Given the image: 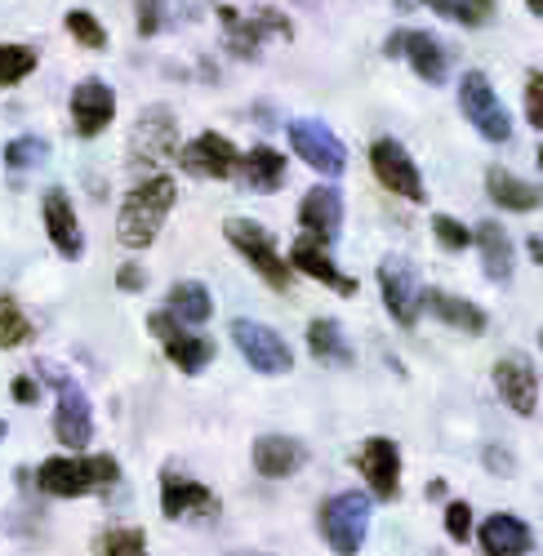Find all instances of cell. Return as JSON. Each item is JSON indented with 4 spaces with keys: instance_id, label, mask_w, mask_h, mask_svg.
<instances>
[{
    "instance_id": "obj_20",
    "label": "cell",
    "mask_w": 543,
    "mask_h": 556,
    "mask_svg": "<svg viewBox=\"0 0 543 556\" xmlns=\"http://www.w3.org/2000/svg\"><path fill=\"white\" fill-rule=\"evenodd\" d=\"M129 148H134V152H129L134 161H148V165L178 156V134H174V116H169L165 108H152V112H148L139 125H134Z\"/></svg>"
},
{
    "instance_id": "obj_25",
    "label": "cell",
    "mask_w": 543,
    "mask_h": 556,
    "mask_svg": "<svg viewBox=\"0 0 543 556\" xmlns=\"http://www.w3.org/2000/svg\"><path fill=\"white\" fill-rule=\"evenodd\" d=\"M481 552L485 556H526L530 547H534V539H530V526L526 521H517V517H508V513H500V517H490L485 526H481Z\"/></svg>"
},
{
    "instance_id": "obj_47",
    "label": "cell",
    "mask_w": 543,
    "mask_h": 556,
    "mask_svg": "<svg viewBox=\"0 0 543 556\" xmlns=\"http://www.w3.org/2000/svg\"><path fill=\"white\" fill-rule=\"evenodd\" d=\"M539 174H543V148H539Z\"/></svg>"
},
{
    "instance_id": "obj_7",
    "label": "cell",
    "mask_w": 543,
    "mask_h": 556,
    "mask_svg": "<svg viewBox=\"0 0 543 556\" xmlns=\"http://www.w3.org/2000/svg\"><path fill=\"white\" fill-rule=\"evenodd\" d=\"M286 134H290V148H294V156L303 165H312L316 174H326V178H339L343 174L348 152H343L339 134L326 121H290Z\"/></svg>"
},
{
    "instance_id": "obj_16",
    "label": "cell",
    "mask_w": 543,
    "mask_h": 556,
    "mask_svg": "<svg viewBox=\"0 0 543 556\" xmlns=\"http://www.w3.org/2000/svg\"><path fill=\"white\" fill-rule=\"evenodd\" d=\"M161 513L169 521H184V517H218V494L192 477H174L165 472L161 481Z\"/></svg>"
},
{
    "instance_id": "obj_12",
    "label": "cell",
    "mask_w": 543,
    "mask_h": 556,
    "mask_svg": "<svg viewBox=\"0 0 543 556\" xmlns=\"http://www.w3.org/2000/svg\"><path fill=\"white\" fill-rule=\"evenodd\" d=\"M370 165H375V178L383 182L388 192L405 197V201H424V178H419V165L411 161V152H405L396 138H379V143L370 148Z\"/></svg>"
},
{
    "instance_id": "obj_24",
    "label": "cell",
    "mask_w": 543,
    "mask_h": 556,
    "mask_svg": "<svg viewBox=\"0 0 543 556\" xmlns=\"http://www.w3.org/2000/svg\"><path fill=\"white\" fill-rule=\"evenodd\" d=\"M485 192H490L494 205L513 210V214H526V210H539L543 205V192L534 188V182H526V178H517V174H508L500 165L485 169Z\"/></svg>"
},
{
    "instance_id": "obj_27",
    "label": "cell",
    "mask_w": 543,
    "mask_h": 556,
    "mask_svg": "<svg viewBox=\"0 0 543 556\" xmlns=\"http://www.w3.org/2000/svg\"><path fill=\"white\" fill-rule=\"evenodd\" d=\"M472 241L481 250V263H485V276L490 281H513V241H508V231L500 223H481L472 231Z\"/></svg>"
},
{
    "instance_id": "obj_18",
    "label": "cell",
    "mask_w": 543,
    "mask_h": 556,
    "mask_svg": "<svg viewBox=\"0 0 543 556\" xmlns=\"http://www.w3.org/2000/svg\"><path fill=\"white\" fill-rule=\"evenodd\" d=\"M299 223L307 231V241L316 245H330L339 241V227H343V197L334 188H312L303 201H299Z\"/></svg>"
},
{
    "instance_id": "obj_14",
    "label": "cell",
    "mask_w": 543,
    "mask_h": 556,
    "mask_svg": "<svg viewBox=\"0 0 543 556\" xmlns=\"http://www.w3.org/2000/svg\"><path fill=\"white\" fill-rule=\"evenodd\" d=\"M388 59H411V67L419 72V80L428 85H441L445 80V50H441V40L428 36V31H392L388 36Z\"/></svg>"
},
{
    "instance_id": "obj_35",
    "label": "cell",
    "mask_w": 543,
    "mask_h": 556,
    "mask_svg": "<svg viewBox=\"0 0 543 556\" xmlns=\"http://www.w3.org/2000/svg\"><path fill=\"white\" fill-rule=\"evenodd\" d=\"M63 27L85 45V50H103L108 45V31H103V23L94 18V14H85V10H72L67 18H63Z\"/></svg>"
},
{
    "instance_id": "obj_31",
    "label": "cell",
    "mask_w": 543,
    "mask_h": 556,
    "mask_svg": "<svg viewBox=\"0 0 543 556\" xmlns=\"http://www.w3.org/2000/svg\"><path fill=\"white\" fill-rule=\"evenodd\" d=\"M36 72V50L31 45H0V89L18 85Z\"/></svg>"
},
{
    "instance_id": "obj_15",
    "label": "cell",
    "mask_w": 543,
    "mask_h": 556,
    "mask_svg": "<svg viewBox=\"0 0 543 556\" xmlns=\"http://www.w3.org/2000/svg\"><path fill=\"white\" fill-rule=\"evenodd\" d=\"M361 477H366V485H370V494L375 498H396V490H401V450H396V441H388V437H370L366 445H361Z\"/></svg>"
},
{
    "instance_id": "obj_33",
    "label": "cell",
    "mask_w": 543,
    "mask_h": 556,
    "mask_svg": "<svg viewBox=\"0 0 543 556\" xmlns=\"http://www.w3.org/2000/svg\"><path fill=\"white\" fill-rule=\"evenodd\" d=\"M99 552L103 556H148V539H143V530H134V526H116V530L99 534Z\"/></svg>"
},
{
    "instance_id": "obj_5",
    "label": "cell",
    "mask_w": 543,
    "mask_h": 556,
    "mask_svg": "<svg viewBox=\"0 0 543 556\" xmlns=\"http://www.w3.org/2000/svg\"><path fill=\"white\" fill-rule=\"evenodd\" d=\"M40 375L50 379L54 392H59V409H54V437H59V445H67V450L80 454L89 441H94V409H89V396L63 375V369H54V365H45Z\"/></svg>"
},
{
    "instance_id": "obj_49",
    "label": "cell",
    "mask_w": 543,
    "mask_h": 556,
    "mask_svg": "<svg viewBox=\"0 0 543 556\" xmlns=\"http://www.w3.org/2000/svg\"><path fill=\"white\" fill-rule=\"evenodd\" d=\"M539 348H543V334H539Z\"/></svg>"
},
{
    "instance_id": "obj_34",
    "label": "cell",
    "mask_w": 543,
    "mask_h": 556,
    "mask_svg": "<svg viewBox=\"0 0 543 556\" xmlns=\"http://www.w3.org/2000/svg\"><path fill=\"white\" fill-rule=\"evenodd\" d=\"M45 161H50V143H45V138H14V143L5 148L10 169H36Z\"/></svg>"
},
{
    "instance_id": "obj_30",
    "label": "cell",
    "mask_w": 543,
    "mask_h": 556,
    "mask_svg": "<svg viewBox=\"0 0 543 556\" xmlns=\"http://www.w3.org/2000/svg\"><path fill=\"white\" fill-rule=\"evenodd\" d=\"M307 348H312L316 361L352 365V348L343 339V326H339V320H330V316H321V320H312V326H307Z\"/></svg>"
},
{
    "instance_id": "obj_37",
    "label": "cell",
    "mask_w": 543,
    "mask_h": 556,
    "mask_svg": "<svg viewBox=\"0 0 543 556\" xmlns=\"http://www.w3.org/2000/svg\"><path fill=\"white\" fill-rule=\"evenodd\" d=\"M494 18V0H455V23L464 27H481Z\"/></svg>"
},
{
    "instance_id": "obj_39",
    "label": "cell",
    "mask_w": 543,
    "mask_h": 556,
    "mask_svg": "<svg viewBox=\"0 0 543 556\" xmlns=\"http://www.w3.org/2000/svg\"><path fill=\"white\" fill-rule=\"evenodd\" d=\"M526 116L534 129H543V72H530L526 80Z\"/></svg>"
},
{
    "instance_id": "obj_2",
    "label": "cell",
    "mask_w": 543,
    "mask_h": 556,
    "mask_svg": "<svg viewBox=\"0 0 543 556\" xmlns=\"http://www.w3.org/2000/svg\"><path fill=\"white\" fill-rule=\"evenodd\" d=\"M121 463L112 454H72V458H45L36 468V490L54 498H80L116 485Z\"/></svg>"
},
{
    "instance_id": "obj_40",
    "label": "cell",
    "mask_w": 543,
    "mask_h": 556,
    "mask_svg": "<svg viewBox=\"0 0 543 556\" xmlns=\"http://www.w3.org/2000/svg\"><path fill=\"white\" fill-rule=\"evenodd\" d=\"M134 10H139V36H156L161 31V0H134Z\"/></svg>"
},
{
    "instance_id": "obj_13",
    "label": "cell",
    "mask_w": 543,
    "mask_h": 556,
    "mask_svg": "<svg viewBox=\"0 0 543 556\" xmlns=\"http://www.w3.org/2000/svg\"><path fill=\"white\" fill-rule=\"evenodd\" d=\"M218 18H223V27H228V45H232V54H241V59L258 54V40H263L267 31H277V36H294V23H290L286 14H277V10H258L254 18H241L237 10L218 5Z\"/></svg>"
},
{
    "instance_id": "obj_44",
    "label": "cell",
    "mask_w": 543,
    "mask_h": 556,
    "mask_svg": "<svg viewBox=\"0 0 543 556\" xmlns=\"http://www.w3.org/2000/svg\"><path fill=\"white\" fill-rule=\"evenodd\" d=\"M419 5H428V10L441 14V18H455V0H419Z\"/></svg>"
},
{
    "instance_id": "obj_45",
    "label": "cell",
    "mask_w": 543,
    "mask_h": 556,
    "mask_svg": "<svg viewBox=\"0 0 543 556\" xmlns=\"http://www.w3.org/2000/svg\"><path fill=\"white\" fill-rule=\"evenodd\" d=\"M526 250H530V258H534V263H543V237H530V241H526Z\"/></svg>"
},
{
    "instance_id": "obj_9",
    "label": "cell",
    "mask_w": 543,
    "mask_h": 556,
    "mask_svg": "<svg viewBox=\"0 0 543 556\" xmlns=\"http://www.w3.org/2000/svg\"><path fill=\"white\" fill-rule=\"evenodd\" d=\"M178 165H184L188 174H201V178H237L241 165H245V156L237 152L232 138L205 129V134L192 138V143L178 148Z\"/></svg>"
},
{
    "instance_id": "obj_32",
    "label": "cell",
    "mask_w": 543,
    "mask_h": 556,
    "mask_svg": "<svg viewBox=\"0 0 543 556\" xmlns=\"http://www.w3.org/2000/svg\"><path fill=\"white\" fill-rule=\"evenodd\" d=\"M27 339H31V320H27V312H23L14 299L0 294V348H23Z\"/></svg>"
},
{
    "instance_id": "obj_21",
    "label": "cell",
    "mask_w": 543,
    "mask_h": 556,
    "mask_svg": "<svg viewBox=\"0 0 543 556\" xmlns=\"http://www.w3.org/2000/svg\"><path fill=\"white\" fill-rule=\"evenodd\" d=\"M40 214H45V231H50L54 250H59L63 258H80V254H85V231H80V223H76V210H72L67 192L50 188V192H45V201H40Z\"/></svg>"
},
{
    "instance_id": "obj_8",
    "label": "cell",
    "mask_w": 543,
    "mask_h": 556,
    "mask_svg": "<svg viewBox=\"0 0 543 556\" xmlns=\"http://www.w3.org/2000/svg\"><path fill=\"white\" fill-rule=\"evenodd\" d=\"M232 339L241 348V356L258 369V375H290L294 369V352L290 343L272 330V326H258V320H232Z\"/></svg>"
},
{
    "instance_id": "obj_41",
    "label": "cell",
    "mask_w": 543,
    "mask_h": 556,
    "mask_svg": "<svg viewBox=\"0 0 543 556\" xmlns=\"http://www.w3.org/2000/svg\"><path fill=\"white\" fill-rule=\"evenodd\" d=\"M116 286H121L125 294H139V290L148 286V271H143L139 263H125V267L116 271Z\"/></svg>"
},
{
    "instance_id": "obj_29",
    "label": "cell",
    "mask_w": 543,
    "mask_h": 556,
    "mask_svg": "<svg viewBox=\"0 0 543 556\" xmlns=\"http://www.w3.org/2000/svg\"><path fill=\"white\" fill-rule=\"evenodd\" d=\"M241 174H245V182H250L254 192H277L281 178H286V156H281L277 148H263V143H258V148H250Z\"/></svg>"
},
{
    "instance_id": "obj_26",
    "label": "cell",
    "mask_w": 543,
    "mask_h": 556,
    "mask_svg": "<svg viewBox=\"0 0 543 556\" xmlns=\"http://www.w3.org/2000/svg\"><path fill=\"white\" fill-rule=\"evenodd\" d=\"M424 307L441 320V326L450 330H464V334H485V312L468 299H455L445 290H424Z\"/></svg>"
},
{
    "instance_id": "obj_1",
    "label": "cell",
    "mask_w": 543,
    "mask_h": 556,
    "mask_svg": "<svg viewBox=\"0 0 543 556\" xmlns=\"http://www.w3.org/2000/svg\"><path fill=\"white\" fill-rule=\"evenodd\" d=\"M174 201H178V188H174L169 174H152L143 182H134V192L125 197L121 218H116L121 245L125 250H148L161 237V223L174 210Z\"/></svg>"
},
{
    "instance_id": "obj_38",
    "label": "cell",
    "mask_w": 543,
    "mask_h": 556,
    "mask_svg": "<svg viewBox=\"0 0 543 556\" xmlns=\"http://www.w3.org/2000/svg\"><path fill=\"white\" fill-rule=\"evenodd\" d=\"M445 530H450V539H455V543H468V534H472V507L468 503H450L445 507Z\"/></svg>"
},
{
    "instance_id": "obj_48",
    "label": "cell",
    "mask_w": 543,
    "mask_h": 556,
    "mask_svg": "<svg viewBox=\"0 0 543 556\" xmlns=\"http://www.w3.org/2000/svg\"><path fill=\"white\" fill-rule=\"evenodd\" d=\"M0 437H5V424H0Z\"/></svg>"
},
{
    "instance_id": "obj_11",
    "label": "cell",
    "mask_w": 543,
    "mask_h": 556,
    "mask_svg": "<svg viewBox=\"0 0 543 556\" xmlns=\"http://www.w3.org/2000/svg\"><path fill=\"white\" fill-rule=\"evenodd\" d=\"M148 330L165 343V356L184 369V375H201V369L214 361V343L201 339V334H188L169 312H152L148 316Z\"/></svg>"
},
{
    "instance_id": "obj_43",
    "label": "cell",
    "mask_w": 543,
    "mask_h": 556,
    "mask_svg": "<svg viewBox=\"0 0 543 556\" xmlns=\"http://www.w3.org/2000/svg\"><path fill=\"white\" fill-rule=\"evenodd\" d=\"M485 463H490V472H504V477L513 472V454H508V450H494V445H490V450H485Z\"/></svg>"
},
{
    "instance_id": "obj_46",
    "label": "cell",
    "mask_w": 543,
    "mask_h": 556,
    "mask_svg": "<svg viewBox=\"0 0 543 556\" xmlns=\"http://www.w3.org/2000/svg\"><path fill=\"white\" fill-rule=\"evenodd\" d=\"M530 14H534V18H543V0H530Z\"/></svg>"
},
{
    "instance_id": "obj_23",
    "label": "cell",
    "mask_w": 543,
    "mask_h": 556,
    "mask_svg": "<svg viewBox=\"0 0 543 556\" xmlns=\"http://www.w3.org/2000/svg\"><path fill=\"white\" fill-rule=\"evenodd\" d=\"M250 454H254V472L267 477V481L294 477L303 468V458H307V450L299 441H290V437H258Z\"/></svg>"
},
{
    "instance_id": "obj_36",
    "label": "cell",
    "mask_w": 543,
    "mask_h": 556,
    "mask_svg": "<svg viewBox=\"0 0 543 556\" xmlns=\"http://www.w3.org/2000/svg\"><path fill=\"white\" fill-rule=\"evenodd\" d=\"M432 237L455 254V250H468V241H472V231L459 223V218H450V214H432Z\"/></svg>"
},
{
    "instance_id": "obj_10",
    "label": "cell",
    "mask_w": 543,
    "mask_h": 556,
    "mask_svg": "<svg viewBox=\"0 0 543 556\" xmlns=\"http://www.w3.org/2000/svg\"><path fill=\"white\" fill-rule=\"evenodd\" d=\"M379 290H383V307L392 312L396 326L415 330L419 307H424V290L415 281V267L405 258H383L379 263Z\"/></svg>"
},
{
    "instance_id": "obj_4",
    "label": "cell",
    "mask_w": 543,
    "mask_h": 556,
    "mask_svg": "<svg viewBox=\"0 0 543 556\" xmlns=\"http://www.w3.org/2000/svg\"><path fill=\"white\" fill-rule=\"evenodd\" d=\"M370 530V498L361 490H343L321 503V534L339 556H356Z\"/></svg>"
},
{
    "instance_id": "obj_28",
    "label": "cell",
    "mask_w": 543,
    "mask_h": 556,
    "mask_svg": "<svg viewBox=\"0 0 543 556\" xmlns=\"http://www.w3.org/2000/svg\"><path fill=\"white\" fill-rule=\"evenodd\" d=\"M178 326H205L210 320V312H214V303H210V290L201 286V281H178L174 290H169V307H165Z\"/></svg>"
},
{
    "instance_id": "obj_3",
    "label": "cell",
    "mask_w": 543,
    "mask_h": 556,
    "mask_svg": "<svg viewBox=\"0 0 543 556\" xmlns=\"http://www.w3.org/2000/svg\"><path fill=\"white\" fill-rule=\"evenodd\" d=\"M228 241H232V250L263 276V281L272 286V290H290V258L277 250V241H272V231L267 227H258L254 218H228Z\"/></svg>"
},
{
    "instance_id": "obj_42",
    "label": "cell",
    "mask_w": 543,
    "mask_h": 556,
    "mask_svg": "<svg viewBox=\"0 0 543 556\" xmlns=\"http://www.w3.org/2000/svg\"><path fill=\"white\" fill-rule=\"evenodd\" d=\"M36 396H40V388H36V379H14V401L18 405H36Z\"/></svg>"
},
{
    "instance_id": "obj_50",
    "label": "cell",
    "mask_w": 543,
    "mask_h": 556,
    "mask_svg": "<svg viewBox=\"0 0 543 556\" xmlns=\"http://www.w3.org/2000/svg\"><path fill=\"white\" fill-rule=\"evenodd\" d=\"M437 556H441V552H437Z\"/></svg>"
},
{
    "instance_id": "obj_17",
    "label": "cell",
    "mask_w": 543,
    "mask_h": 556,
    "mask_svg": "<svg viewBox=\"0 0 543 556\" xmlns=\"http://www.w3.org/2000/svg\"><path fill=\"white\" fill-rule=\"evenodd\" d=\"M116 116V94L103 80H85L72 89V129L80 138H99Z\"/></svg>"
},
{
    "instance_id": "obj_19",
    "label": "cell",
    "mask_w": 543,
    "mask_h": 556,
    "mask_svg": "<svg viewBox=\"0 0 543 556\" xmlns=\"http://www.w3.org/2000/svg\"><path fill=\"white\" fill-rule=\"evenodd\" d=\"M494 388H500L504 405H513L517 414H534V405H539V375H534L530 356L508 352L500 365H494Z\"/></svg>"
},
{
    "instance_id": "obj_6",
    "label": "cell",
    "mask_w": 543,
    "mask_h": 556,
    "mask_svg": "<svg viewBox=\"0 0 543 556\" xmlns=\"http://www.w3.org/2000/svg\"><path fill=\"white\" fill-rule=\"evenodd\" d=\"M459 108L477 125V134L490 138V143H508V138H513V116L504 112L500 99H494L485 72H464V80H459Z\"/></svg>"
},
{
    "instance_id": "obj_22",
    "label": "cell",
    "mask_w": 543,
    "mask_h": 556,
    "mask_svg": "<svg viewBox=\"0 0 543 556\" xmlns=\"http://www.w3.org/2000/svg\"><path fill=\"white\" fill-rule=\"evenodd\" d=\"M290 267L294 271H303V276H312V281H321V286H330L334 294H356V281L352 276H343L339 267H334V258L326 254V245H316V241H307V237H299L294 245H290Z\"/></svg>"
}]
</instances>
